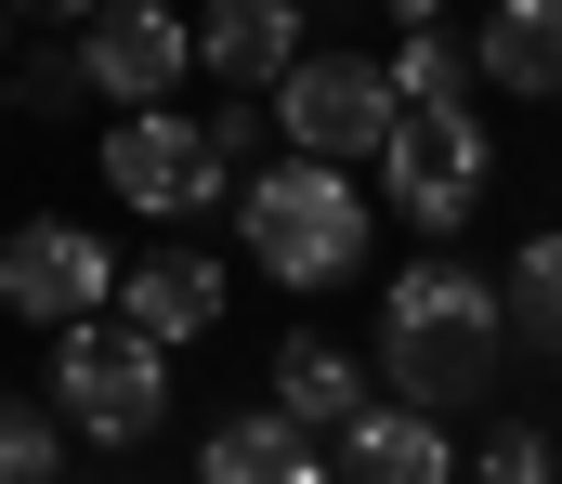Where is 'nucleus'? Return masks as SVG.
<instances>
[{
	"instance_id": "nucleus-17",
	"label": "nucleus",
	"mask_w": 562,
	"mask_h": 484,
	"mask_svg": "<svg viewBox=\"0 0 562 484\" xmlns=\"http://www.w3.org/2000/svg\"><path fill=\"white\" fill-rule=\"evenodd\" d=\"M471 484H562V432L550 419H484V446H458Z\"/></svg>"
},
{
	"instance_id": "nucleus-2",
	"label": "nucleus",
	"mask_w": 562,
	"mask_h": 484,
	"mask_svg": "<svg viewBox=\"0 0 562 484\" xmlns=\"http://www.w3.org/2000/svg\"><path fill=\"white\" fill-rule=\"evenodd\" d=\"M223 210H236V249L276 275L288 302L353 289L367 249H380V196H367V170H340V158H262Z\"/></svg>"
},
{
	"instance_id": "nucleus-12",
	"label": "nucleus",
	"mask_w": 562,
	"mask_h": 484,
	"mask_svg": "<svg viewBox=\"0 0 562 484\" xmlns=\"http://www.w3.org/2000/svg\"><path fill=\"white\" fill-rule=\"evenodd\" d=\"M471 92H497V105H562V0H484V26H471Z\"/></svg>"
},
{
	"instance_id": "nucleus-6",
	"label": "nucleus",
	"mask_w": 562,
	"mask_h": 484,
	"mask_svg": "<svg viewBox=\"0 0 562 484\" xmlns=\"http://www.w3.org/2000/svg\"><path fill=\"white\" fill-rule=\"evenodd\" d=\"M262 119H276L288 158L367 170L380 132H393V79H380V53H327V40H301V53L276 66V92H262Z\"/></svg>"
},
{
	"instance_id": "nucleus-14",
	"label": "nucleus",
	"mask_w": 562,
	"mask_h": 484,
	"mask_svg": "<svg viewBox=\"0 0 562 484\" xmlns=\"http://www.w3.org/2000/svg\"><path fill=\"white\" fill-rule=\"evenodd\" d=\"M367 393H380V380H367V353H353V340H327V327H288V340H276V380H262V406H288L301 432H340Z\"/></svg>"
},
{
	"instance_id": "nucleus-4",
	"label": "nucleus",
	"mask_w": 562,
	"mask_h": 484,
	"mask_svg": "<svg viewBox=\"0 0 562 484\" xmlns=\"http://www.w3.org/2000/svg\"><path fill=\"white\" fill-rule=\"evenodd\" d=\"M367 196L406 223V236H471L484 223V196H497V132H484V105L458 92V105H393V132H380V158H367Z\"/></svg>"
},
{
	"instance_id": "nucleus-9",
	"label": "nucleus",
	"mask_w": 562,
	"mask_h": 484,
	"mask_svg": "<svg viewBox=\"0 0 562 484\" xmlns=\"http://www.w3.org/2000/svg\"><path fill=\"white\" fill-rule=\"evenodd\" d=\"M223 302H236V275H223L210 249H132V262H119V289H105V315L144 327L157 353L210 340V327H223Z\"/></svg>"
},
{
	"instance_id": "nucleus-15",
	"label": "nucleus",
	"mask_w": 562,
	"mask_h": 484,
	"mask_svg": "<svg viewBox=\"0 0 562 484\" xmlns=\"http://www.w3.org/2000/svg\"><path fill=\"white\" fill-rule=\"evenodd\" d=\"M380 79H393V105H458V92H471V26H445V13L393 26Z\"/></svg>"
},
{
	"instance_id": "nucleus-10",
	"label": "nucleus",
	"mask_w": 562,
	"mask_h": 484,
	"mask_svg": "<svg viewBox=\"0 0 562 484\" xmlns=\"http://www.w3.org/2000/svg\"><path fill=\"white\" fill-rule=\"evenodd\" d=\"M327 472H340V484H458V419L367 393V406L327 432Z\"/></svg>"
},
{
	"instance_id": "nucleus-16",
	"label": "nucleus",
	"mask_w": 562,
	"mask_h": 484,
	"mask_svg": "<svg viewBox=\"0 0 562 484\" xmlns=\"http://www.w3.org/2000/svg\"><path fill=\"white\" fill-rule=\"evenodd\" d=\"M497 302H510V327H524L537 353H562V223H550V236H524V249L497 262Z\"/></svg>"
},
{
	"instance_id": "nucleus-1",
	"label": "nucleus",
	"mask_w": 562,
	"mask_h": 484,
	"mask_svg": "<svg viewBox=\"0 0 562 484\" xmlns=\"http://www.w3.org/2000/svg\"><path fill=\"white\" fill-rule=\"evenodd\" d=\"M497 367H510V302H497V275L484 262H458L445 236H431L419 262L380 289V340H367V380L393 393V406H431V419H471V406H497Z\"/></svg>"
},
{
	"instance_id": "nucleus-20",
	"label": "nucleus",
	"mask_w": 562,
	"mask_h": 484,
	"mask_svg": "<svg viewBox=\"0 0 562 484\" xmlns=\"http://www.w3.org/2000/svg\"><path fill=\"white\" fill-rule=\"evenodd\" d=\"M210 145H223V158L249 170V145H276V119H262V105H249V92H236V105H210Z\"/></svg>"
},
{
	"instance_id": "nucleus-3",
	"label": "nucleus",
	"mask_w": 562,
	"mask_h": 484,
	"mask_svg": "<svg viewBox=\"0 0 562 484\" xmlns=\"http://www.w3.org/2000/svg\"><path fill=\"white\" fill-rule=\"evenodd\" d=\"M40 406L66 419V446H92V459H132L170 432V353L119 315H66L53 327V353H40Z\"/></svg>"
},
{
	"instance_id": "nucleus-19",
	"label": "nucleus",
	"mask_w": 562,
	"mask_h": 484,
	"mask_svg": "<svg viewBox=\"0 0 562 484\" xmlns=\"http://www.w3.org/2000/svg\"><path fill=\"white\" fill-rule=\"evenodd\" d=\"M0 484H66V419L40 393H0Z\"/></svg>"
},
{
	"instance_id": "nucleus-18",
	"label": "nucleus",
	"mask_w": 562,
	"mask_h": 484,
	"mask_svg": "<svg viewBox=\"0 0 562 484\" xmlns=\"http://www.w3.org/2000/svg\"><path fill=\"white\" fill-rule=\"evenodd\" d=\"M26 53H13V105H40V119H79L92 105V79H79V40L66 26H13Z\"/></svg>"
},
{
	"instance_id": "nucleus-5",
	"label": "nucleus",
	"mask_w": 562,
	"mask_h": 484,
	"mask_svg": "<svg viewBox=\"0 0 562 484\" xmlns=\"http://www.w3.org/2000/svg\"><path fill=\"white\" fill-rule=\"evenodd\" d=\"M105 196L144 210V223H210L223 196H236V158L210 145V119H183V105H105Z\"/></svg>"
},
{
	"instance_id": "nucleus-8",
	"label": "nucleus",
	"mask_w": 562,
	"mask_h": 484,
	"mask_svg": "<svg viewBox=\"0 0 562 484\" xmlns=\"http://www.w3.org/2000/svg\"><path fill=\"white\" fill-rule=\"evenodd\" d=\"M66 40H79L92 105H183V79H196V40H183L170 0H92Z\"/></svg>"
},
{
	"instance_id": "nucleus-7",
	"label": "nucleus",
	"mask_w": 562,
	"mask_h": 484,
	"mask_svg": "<svg viewBox=\"0 0 562 484\" xmlns=\"http://www.w3.org/2000/svg\"><path fill=\"white\" fill-rule=\"evenodd\" d=\"M105 289H119V249H105L92 223H66V210L0 223V315L66 327V315H105Z\"/></svg>"
},
{
	"instance_id": "nucleus-21",
	"label": "nucleus",
	"mask_w": 562,
	"mask_h": 484,
	"mask_svg": "<svg viewBox=\"0 0 562 484\" xmlns=\"http://www.w3.org/2000/svg\"><path fill=\"white\" fill-rule=\"evenodd\" d=\"M92 0H13V26H79Z\"/></svg>"
},
{
	"instance_id": "nucleus-11",
	"label": "nucleus",
	"mask_w": 562,
	"mask_h": 484,
	"mask_svg": "<svg viewBox=\"0 0 562 484\" xmlns=\"http://www.w3.org/2000/svg\"><path fill=\"white\" fill-rule=\"evenodd\" d=\"M183 40H196V79L276 92V66L314 40V13H301V0H210V13H183Z\"/></svg>"
},
{
	"instance_id": "nucleus-13",
	"label": "nucleus",
	"mask_w": 562,
	"mask_h": 484,
	"mask_svg": "<svg viewBox=\"0 0 562 484\" xmlns=\"http://www.w3.org/2000/svg\"><path fill=\"white\" fill-rule=\"evenodd\" d=\"M196 484H340V472H327V432H301L288 406H236L196 432Z\"/></svg>"
},
{
	"instance_id": "nucleus-24",
	"label": "nucleus",
	"mask_w": 562,
	"mask_h": 484,
	"mask_svg": "<svg viewBox=\"0 0 562 484\" xmlns=\"http://www.w3.org/2000/svg\"><path fill=\"white\" fill-rule=\"evenodd\" d=\"M0 53H13V0H0Z\"/></svg>"
},
{
	"instance_id": "nucleus-22",
	"label": "nucleus",
	"mask_w": 562,
	"mask_h": 484,
	"mask_svg": "<svg viewBox=\"0 0 562 484\" xmlns=\"http://www.w3.org/2000/svg\"><path fill=\"white\" fill-rule=\"evenodd\" d=\"M380 13H393V26H419V13H445V0H380Z\"/></svg>"
},
{
	"instance_id": "nucleus-23",
	"label": "nucleus",
	"mask_w": 562,
	"mask_h": 484,
	"mask_svg": "<svg viewBox=\"0 0 562 484\" xmlns=\"http://www.w3.org/2000/svg\"><path fill=\"white\" fill-rule=\"evenodd\" d=\"M0 119H13V53H0Z\"/></svg>"
}]
</instances>
